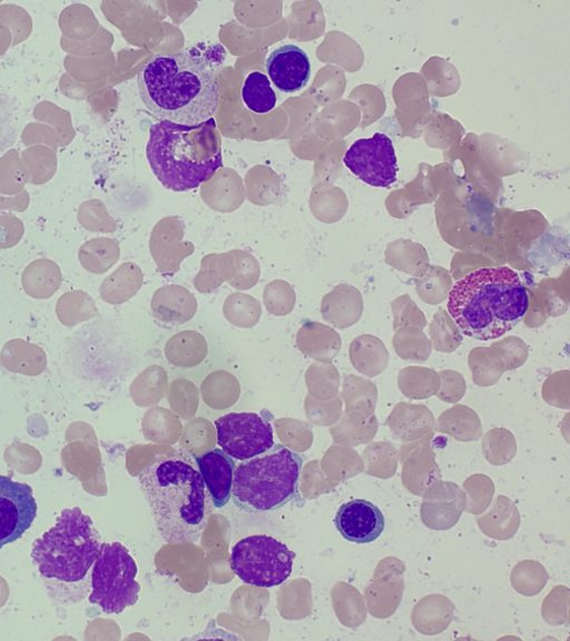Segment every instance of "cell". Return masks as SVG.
I'll return each instance as SVG.
<instances>
[{
	"mask_svg": "<svg viewBox=\"0 0 570 641\" xmlns=\"http://www.w3.org/2000/svg\"><path fill=\"white\" fill-rule=\"evenodd\" d=\"M139 96L161 121L198 125L217 113L220 88L210 66L186 51L160 54L137 77Z\"/></svg>",
	"mask_w": 570,
	"mask_h": 641,
	"instance_id": "obj_1",
	"label": "cell"
},
{
	"mask_svg": "<svg viewBox=\"0 0 570 641\" xmlns=\"http://www.w3.org/2000/svg\"><path fill=\"white\" fill-rule=\"evenodd\" d=\"M138 480L162 538L171 545L197 542L209 511L196 459L174 451L142 469Z\"/></svg>",
	"mask_w": 570,
	"mask_h": 641,
	"instance_id": "obj_2",
	"label": "cell"
},
{
	"mask_svg": "<svg viewBox=\"0 0 570 641\" xmlns=\"http://www.w3.org/2000/svg\"><path fill=\"white\" fill-rule=\"evenodd\" d=\"M529 299L514 270L485 267L470 272L453 287L448 312L465 335L489 341L512 331L526 316Z\"/></svg>",
	"mask_w": 570,
	"mask_h": 641,
	"instance_id": "obj_3",
	"label": "cell"
},
{
	"mask_svg": "<svg viewBox=\"0 0 570 641\" xmlns=\"http://www.w3.org/2000/svg\"><path fill=\"white\" fill-rule=\"evenodd\" d=\"M147 158L158 181L173 192L207 182L223 167V142L216 119L198 125L161 121L150 128Z\"/></svg>",
	"mask_w": 570,
	"mask_h": 641,
	"instance_id": "obj_4",
	"label": "cell"
},
{
	"mask_svg": "<svg viewBox=\"0 0 570 641\" xmlns=\"http://www.w3.org/2000/svg\"><path fill=\"white\" fill-rule=\"evenodd\" d=\"M101 547L93 520L76 507L61 512L55 526L35 541L32 557L44 577L78 583L87 577Z\"/></svg>",
	"mask_w": 570,
	"mask_h": 641,
	"instance_id": "obj_5",
	"label": "cell"
},
{
	"mask_svg": "<svg viewBox=\"0 0 570 641\" xmlns=\"http://www.w3.org/2000/svg\"><path fill=\"white\" fill-rule=\"evenodd\" d=\"M304 460L284 446L246 460L235 471V504L247 513L275 512L300 495Z\"/></svg>",
	"mask_w": 570,
	"mask_h": 641,
	"instance_id": "obj_6",
	"label": "cell"
},
{
	"mask_svg": "<svg viewBox=\"0 0 570 641\" xmlns=\"http://www.w3.org/2000/svg\"><path fill=\"white\" fill-rule=\"evenodd\" d=\"M138 568L121 542L102 543L92 575L90 602L107 615H119L139 599Z\"/></svg>",
	"mask_w": 570,
	"mask_h": 641,
	"instance_id": "obj_7",
	"label": "cell"
},
{
	"mask_svg": "<svg viewBox=\"0 0 570 641\" xmlns=\"http://www.w3.org/2000/svg\"><path fill=\"white\" fill-rule=\"evenodd\" d=\"M296 553L282 541L254 535L238 541L231 552L233 573L247 585L274 588L287 582Z\"/></svg>",
	"mask_w": 570,
	"mask_h": 641,
	"instance_id": "obj_8",
	"label": "cell"
},
{
	"mask_svg": "<svg viewBox=\"0 0 570 641\" xmlns=\"http://www.w3.org/2000/svg\"><path fill=\"white\" fill-rule=\"evenodd\" d=\"M217 442L231 458L246 461L274 447L267 419L252 412L229 413L216 421Z\"/></svg>",
	"mask_w": 570,
	"mask_h": 641,
	"instance_id": "obj_9",
	"label": "cell"
},
{
	"mask_svg": "<svg viewBox=\"0 0 570 641\" xmlns=\"http://www.w3.org/2000/svg\"><path fill=\"white\" fill-rule=\"evenodd\" d=\"M343 163L356 178L374 187H389L397 182L398 161L394 142L386 134L353 142Z\"/></svg>",
	"mask_w": 570,
	"mask_h": 641,
	"instance_id": "obj_10",
	"label": "cell"
},
{
	"mask_svg": "<svg viewBox=\"0 0 570 641\" xmlns=\"http://www.w3.org/2000/svg\"><path fill=\"white\" fill-rule=\"evenodd\" d=\"M36 516L33 489L0 476V548L21 539Z\"/></svg>",
	"mask_w": 570,
	"mask_h": 641,
	"instance_id": "obj_11",
	"label": "cell"
},
{
	"mask_svg": "<svg viewBox=\"0 0 570 641\" xmlns=\"http://www.w3.org/2000/svg\"><path fill=\"white\" fill-rule=\"evenodd\" d=\"M422 495L421 520L426 528L433 530L452 529L467 508V496L454 482L440 479Z\"/></svg>",
	"mask_w": 570,
	"mask_h": 641,
	"instance_id": "obj_12",
	"label": "cell"
},
{
	"mask_svg": "<svg viewBox=\"0 0 570 641\" xmlns=\"http://www.w3.org/2000/svg\"><path fill=\"white\" fill-rule=\"evenodd\" d=\"M334 524L345 540L358 545L376 541L386 527L381 511L364 499H355L342 505L335 515Z\"/></svg>",
	"mask_w": 570,
	"mask_h": 641,
	"instance_id": "obj_13",
	"label": "cell"
},
{
	"mask_svg": "<svg viewBox=\"0 0 570 641\" xmlns=\"http://www.w3.org/2000/svg\"><path fill=\"white\" fill-rule=\"evenodd\" d=\"M266 71L274 87L282 93L304 90L311 77L308 54L296 45H283L274 49L266 60Z\"/></svg>",
	"mask_w": 570,
	"mask_h": 641,
	"instance_id": "obj_14",
	"label": "cell"
},
{
	"mask_svg": "<svg viewBox=\"0 0 570 641\" xmlns=\"http://www.w3.org/2000/svg\"><path fill=\"white\" fill-rule=\"evenodd\" d=\"M195 459L213 506L225 508L232 497L235 459L223 449L207 451Z\"/></svg>",
	"mask_w": 570,
	"mask_h": 641,
	"instance_id": "obj_15",
	"label": "cell"
},
{
	"mask_svg": "<svg viewBox=\"0 0 570 641\" xmlns=\"http://www.w3.org/2000/svg\"><path fill=\"white\" fill-rule=\"evenodd\" d=\"M152 311L155 317L163 323L184 324L196 314L197 301L181 285H168L153 295Z\"/></svg>",
	"mask_w": 570,
	"mask_h": 641,
	"instance_id": "obj_16",
	"label": "cell"
},
{
	"mask_svg": "<svg viewBox=\"0 0 570 641\" xmlns=\"http://www.w3.org/2000/svg\"><path fill=\"white\" fill-rule=\"evenodd\" d=\"M0 364L13 374L38 377L47 367V355L39 345L14 339L0 352Z\"/></svg>",
	"mask_w": 570,
	"mask_h": 641,
	"instance_id": "obj_17",
	"label": "cell"
},
{
	"mask_svg": "<svg viewBox=\"0 0 570 641\" xmlns=\"http://www.w3.org/2000/svg\"><path fill=\"white\" fill-rule=\"evenodd\" d=\"M403 461L402 480L404 487L417 495H422L428 488L442 478L435 456L430 449L421 448L420 451L412 450L411 454L401 450Z\"/></svg>",
	"mask_w": 570,
	"mask_h": 641,
	"instance_id": "obj_18",
	"label": "cell"
},
{
	"mask_svg": "<svg viewBox=\"0 0 570 641\" xmlns=\"http://www.w3.org/2000/svg\"><path fill=\"white\" fill-rule=\"evenodd\" d=\"M297 344L309 358L320 363H330L335 358L341 341L338 333L331 328L318 322H308L300 328Z\"/></svg>",
	"mask_w": 570,
	"mask_h": 641,
	"instance_id": "obj_19",
	"label": "cell"
},
{
	"mask_svg": "<svg viewBox=\"0 0 570 641\" xmlns=\"http://www.w3.org/2000/svg\"><path fill=\"white\" fill-rule=\"evenodd\" d=\"M145 283V275L134 263H125L106 277L100 289L101 299L111 305L126 304L134 298Z\"/></svg>",
	"mask_w": 570,
	"mask_h": 641,
	"instance_id": "obj_20",
	"label": "cell"
},
{
	"mask_svg": "<svg viewBox=\"0 0 570 641\" xmlns=\"http://www.w3.org/2000/svg\"><path fill=\"white\" fill-rule=\"evenodd\" d=\"M207 352L208 346L205 337L192 330L174 334L164 348L168 362L184 369L200 366L205 360Z\"/></svg>",
	"mask_w": 570,
	"mask_h": 641,
	"instance_id": "obj_21",
	"label": "cell"
},
{
	"mask_svg": "<svg viewBox=\"0 0 570 641\" xmlns=\"http://www.w3.org/2000/svg\"><path fill=\"white\" fill-rule=\"evenodd\" d=\"M61 272L50 261H37L27 266L22 276V284L27 296L38 300L52 298L60 288Z\"/></svg>",
	"mask_w": 570,
	"mask_h": 641,
	"instance_id": "obj_22",
	"label": "cell"
},
{
	"mask_svg": "<svg viewBox=\"0 0 570 641\" xmlns=\"http://www.w3.org/2000/svg\"><path fill=\"white\" fill-rule=\"evenodd\" d=\"M56 314L61 324L75 327L99 316L93 298L84 291L68 293L59 298Z\"/></svg>",
	"mask_w": 570,
	"mask_h": 641,
	"instance_id": "obj_23",
	"label": "cell"
},
{
	"mask_svg": "<svg viewBox=\"0 0 570 641\" xmlns=\"http://www.w3.org/2000/svg\"><path fill=\"white\" fill-rule=\"evenodd\" d=\"M242 100L255 114H267L276 105V94L271 88V81L260 71H253L247 78L242 88Z\"/></svg>",
	"mask_w": 570,
	"mask_h": 641,
	"instance_id": "obj_24",
	"label": "cell"
},
{
	"mask_svg": "<svg viewBox=\"0 0 570 641\" xmlns=\"http://www.w3.org/2000/svg\"><path fill=\"white\" fill-rule=\"evenodd\" d=\"M224 314L231 324L241 329H252L261 319L262 306L249 295L233 294L225 302Z\"/></svg>",
	"mask_w": 570,
	"mask_h": 641,
	"instance_id": "obj_25",
	"label": "cell"
},
{
	"mask_svg": "<svg viewBox=\"0 0 570 641\" xmlns=\"http://www.w3.org/2000/svg\"><path fill=\"white\" fill-rule=\"evenodd\" d=\"M233 259L223 262L225 281L239 291L254 288L260 279V265L256 260L249 255Z\"/></svg>",
	"mask_w": 570,
	"mask_h": 641,
	"instance_id": "obj_26",
	"label": "cell"
},
{
	"mask_svg": "<svg viewBox=\"0 0 570 641\" xmlns=\"http://www.w3.org/2000/svg\"><path fill=\"white\" fill-rule=\"evenodd\" d=\"M263 304L269 313L285 317L293 313L297 304V295L287 281L274 279L265 285Z\"/></svg>",
	"mask_w": 570,
	"mask_h": 641,
	"instance_id": "obj_27",
	"label": "cell"
},
{
	"mask_svg": "<svg viewBox=\"0 0 570 641\" xmlns=\"http://www.w3.org/2000/svg\"><path fill=\"white\" fill-rule=\"evenodd\" d=\"M350 288L338 287L331 294L326 296L322 300V316L326 321L334 324L339 328H344L350 324V309L351 305L349 304L351 297L349 296Z\"/></svg>",
	"mask_w": 570,
	"mask_h": 641,
	"instance_id": "obj_28",
	"label": "cell"
},
{
	"mask_svg": "<svg viewBox=\"0 0 570 641\" xmlns=\"http://www.w3.org/2000/svg\"><path fill=\"white\" fill-rule=\"evenodd\" d=\"M95 449L82 442H71L61 451V462L65 469L81 481L89 478L87 463L94 457Z\"/></svg>",
	"mask_w": 570,
	"mask_h": 641,
	"instance_id": "obj_29",
	"label": "cell"
},
{
	"mask_svg": "<svg viewBox=\"0 0 570 641\" xmlns=\"http://www.w3.org/2000/svg\"><path fill=\"white\" fill-rule=\"evenodd\" d=\"M5 461L22 474H33L42 467L41 453L26 444H15L7 449Z\"/></svg>",
	"mask_w": 570,
	"mask_h": 641,
	"instance_id": "obj_30",
	"label": "cell"
},
{
	"mask_svg": "<svg viewBox=\"0 0 570 641\" xmlns=\"http://www.w3.org/2000/svg\"><path fill=\"white\" fill-rule=\"evenodd\" d=\"M225 282L223 262L207 256L194 278V287L200 294L207 295L219 289Z\"/></svg>",
	"mask_w": 570,
	"mask_h": 641,
	"instance_id": "obj_31",
	"label": "cell"
},
{
	"mask_svg": "<svg viewBox=\"0 0 570 641\" xmlns=\"http://www.w3.org/2000/svg\"><path fill=\"white\" fill-rule=\"evenodd\" d=\"M118 252L99 245L98 248L87 247L80 254V260L83 266L94 274H103L107 272L117 261Z\"/></svg>",
	"mask_w": 570,
	"mask_h": 641,
	"instance_id": "obj_32",
	"label": "cell"
},
{
	"mask_svg": "<svg viewBox=\"0 0 570 641\" xmlns=\"http://www.w3.org/2000/svg\"><path fill=\"white\" fill-rule=\"evenodd\" d=\"M10 586L8 582L0 576V608L4 607L10 598Z\"/></svg>",
	"mask_w": 570,
	"mask_h": 641,
	"instance_id": "obj_33",
	"label": "cell"
}]
</instances>
